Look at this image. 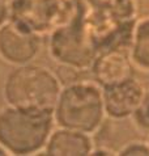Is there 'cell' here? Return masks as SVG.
<instances>
[{"mask_svg": "<svg viewBox=\"0 0 149 156\" xmlns=\"http://www.w3.org/2000/svg\"><path fill=\"white\" fill-rule=\"evenodd\" d=\"M82 0H11V20L42 37L74 19Z\"/></svg>", "mask_w": 149, "mask_h": 156, "instance_id": "cell-5", "label": "cell"}, {"mask_svg": "<svg viewBox=\"0 0 149 156\" xmlns=\"http://www.w3.org/2000/svg\"><path fill=\"white\" fill-rule=\"evenodd\" d=\"M42 45V36L13 20L0 27V59L12 67L34 62Z\"/></svg>", "mask_w": 149, "mask_h": 156, "instance_id": "cell-6", "label": "cell"}, {"mask_svg": "<svg viewBox=\"0 0 149 156\" xmlns=\"http://www.w3.org/2000/svg\"><path fill=\"white\" fill-rule=\"evenodd\" d=\"M128 51L135 68L149 72V15L135 21Z\"/></svg>", "mask_w": 149, "mask_h": 156, "instance_id": "cell-11", "label": "cell"}, {"mask_svg": "<svg viewBox=\"0 0 149 156\" xmlns=\"http://www.w3.org/2000/svg\"><path fill=\"white\" fill-rule=\"evenodd\" d=\"M11 20V0H0V27Z\"/></svg>", "mask_w": 149, "mask_h": 156, "instance_id": "cell-14", "label": "cell"}, {"mask_svg": "<svg viewBox=\"0 0 149 156\" xmlns=\"http://www.w3.org/2000/svg\"><path fill=\"white\" fill-rule=\"evenodd\" d=\"M52 114L56 126L94 135L102 129L107 118L102 87L92 77H80L63 84Z\"/></svg>", "mask_w": 149, "mask_h": 156, "instance_id": "cell-2", "label": "cell"}, {"mask_svg": "<svg viewBox=\"0 0 149 156\" xmlns=\"http://www.w3.org/2000/svg\"><path fill=\"white\" fill-rule=\"evenodd\" d=\"M94 146L90 134L56 126L50 134L43 154L49 156H88Z\"/></svg>", "mask_w": 149, "mask_h": 156, "instance_id": "cell-10", "label": "cell"}, {"mask_svg": "<svg viewBox=\"0 0 149 156\" xmlns=\"http://www.w3.org/2000/svg\"><path fill=\"white\" fill-rule=\"evenodd\" d=\"M62 88L55 71L32 62L9 71L3 84V98L12 106L52 112Z\"/></svg>", "mask_w": 149, "mask_h": 156, "instance_id": "cell-3", "label": "cell"}, {"mask_svg": "<svg viewBox=\"0 0 149 156\" xmlns=\"http://www.w3.org/2000/svg\"><path fill=\"white\" fill-rule=\"evenodd\" d=\"M92 156H110V155H116V151H114L109 147L105 146H94V148L90 152Z\"/></svg>", "mask_w": 149, "mask_h": 156, "instance_id": "cell-15", "label": "cell"}, {"mask_svg": "<svg viewBox=\"0 0 149 156\" xmlns=\"http://www.w3.org/2000/svg\"><path fill=\"white\" fill-rule=\"evenodd\" d=\"M131 121L135 129L149 135V89H147L143 100L131 117Z\"/></svg>", "mask_w": 149, "mask_h": 156, "instance_id": "cell-12", "label": "cell"}, {"mask_svg": "<svg viewBox=\"0 0 149 156\" xmlns=\"http://www.w3.org/2000/svg\"><path fill=\"white\" fill-rule=\"evenodd\" d=\"M47 54L58 67L89 72L97 55L84 20V3L72 21L47 36Z\"/></svg>", "mask_w": 149, "mask_h": 156, "instance_id": "cell-4", "label": "cell"}, {"mask_svg": "<svg viewBox=\"0 0 149 156\" xmlns=\"http://www.w3.org/2000/svg\"><path fill=\"white\" fill-rule=\"evenodd\" d=\"M119 156H149V142L148 140H130L116 151Z\"/></svg>", "mask_w": 149, "mask_h": 156, "instance_id": "cell-13", "label": "cell"}, {"mask_svg": "<svg viewBox=\"0 0 149 156\" xmlns=\"http://www.w3.org/2000/svg\"><path fill=\"white\" fill-rule=\"evenodd\" d=\"M148 142H149V136H148Z\"/></svg>", "mask_w": 149, "mask_h": 156, "instance_id": "cell-17", "label": "cell"}, {"mask_svg": "<svg viewBox=\"0 0 149 156\" xmlns=\"http://www.w3.org/2000/svg\"><path fill=\"white\" fill-rule=\"evenodd\" d=\"M55 119L52 112L12 106L0 108V144L9 155H41Z\"/></svg>", "mask_w": 149, "mask_h": 156, "instance_id": "cell-1", "label": "cell"}, {"mask_svg": "<svg viewBox=\"0 0 149 156\" xmlns=\"http://www.w3.org/2000/svg\"><path fill=\"white\" fill-rule=\"evenodd\" d=\"M88 23L116 24L137 19L139 0H82Z\"/></svg>", "mask_w": 149, "mask_h": 156, "instance_id": "cell-9", "label": "cell"}, {"mask_svg": "<svg viewBox=\"0 0 149 156\" xmlns=\"http://www.w3.org/2000/svg\"><path fill=\"white\" fill-rule=\"evenodd\" d=\"M147 88L135 76L103 87L102 96L106 117L111 121L131 119Z\"/></svg>", "mask_w": 149, "mask_h": 156, "instance_id": "cell-7", "label": "cell"}, {"mask_svg": "<svg viewBox=\"0 0 149 156\" xmlns=\"http://www.w3.org/2000/svg\"><path fill=\"white\" fill-rule=\"evenodd\" d=\"M7 155H9V154H8V152H7V150L4 148L2 144H0V156H7Z\"/></svg>", "mask_w": 149, "mask_h": 156, "instance_id": "cell-16", "label": "cell"}, {"mask_svg": "<svg viewBox=\"0 0 149 156\" xmlns=\"http://www.w3.org/2000/svg\"><path fill=\"white\" fill-rule=\"evenodd\" d=\"M135 66L130 51L123 49L105 50L95 55L89 68L90 77L98 85L107 87L127 77L135 76Z\"/></svg>", "mask_w": 149, "mask_h": 156, "instance_id": "cell-8", "label": "cell"}]
</instances>
